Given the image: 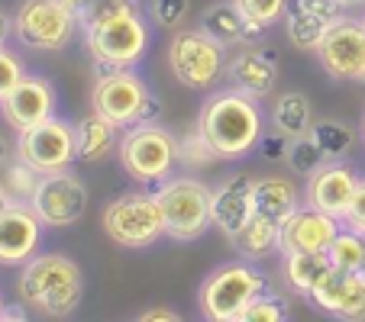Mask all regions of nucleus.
<instances>
[{"mask_svg":"<svg viewBox=\"0 0 365 322\" xmlns=\"http://www.w3.org/2000/svg\"><path fill=\"white\" fill-rule=\"evenodd\" d=\"M16 294L23 306L33 313L48 316V319H65L81 306L84 274L68 254H33L26 264H20Z\"/></svg>","mask_w":365,"mask_h":322,"instance_id":"obj_1","label":"nucleus"},{"mask_svg":"<svg viewBox=\"0 0 365 322\" xmlns=\"http://www.w3.org/2000/svg\"><path fill=\"white\" fill-rule=\"evenodd\" d=\"M197 129L207 136V142L214 145V151L223 161L249 155L252 149H259L262 139V110L259 100L242 90H217L207 97V103L197 113Z\"/></svg>","mask_w":365,"mask_h":322,"instance_id":"obj_2","label":"nucleus"},{"mask_svg":"<svg viewBox=\"0 0 365 322\" xmlns=\"http://www.w3.org/2000/svg\"><path fill=\"white\" fill-rule=\"evenodd\" d=\"M84 48L94 58V75L117 68H136L149 52V23L143 10H120L113 16L84 23Z\"/></svg>","mask_w":365,"mask_h":322,"instance_id":"obj_3","label":"nucleus"},{"mask_svg":"<svg viewBox=\"0 0 365 322\" xmlns=\"http://www.w3.org/2000/svg\"><path fill=\"white\" fill-rule=\"evenodd\" d=\"M265 290V277L252 261H227L204 277L197 290L200 313L210 322H240V313Z\"/></svg>","mask_w":365,"mask_h":322,"instance_id":"obj_4","label":"nucleus"},{"mask_svg":"<svg viewBox=\"0 0 365 322\" xmlns=\"http://www.w3.org/2000/svg\"><path fill=\"white\" fill-rule=\"evenodd\" d=\"M101 226L120 248H152L165 235V213L155 190H130L113 197L101 213Z\"/></svg>","mask_w":365,"mask_h":322,"instance_id":"obj_5","label":"nucleus"},{"mask_svg":"<svg viewBox=\"0 0 365 322\" xmlns=\"http://www.w3.org/2000/svg\"><path fill=\"white\" fill-rule=\"evenodd\" d=\"M210 190L200 178L191 174H172L155 184V197L165 213V235L175 242H197L214 226L210 216Z\"/></svg>","mask_w":365,"mask_h":322,"instance_id":"obj_6","label":"nucleus"},{"mask_svg":"<svg viewBox=\"0 0 365 322\" xmlns=\"http://www.w3.org/2000/svg\"><path fill=\"white\" fill-rule=\"evenodd\" d=\"M168 68L187 90H210L227 75V45L207 29H175L168 42Z\"/></svg>","mask_w":365,"mask_h":322,"instance_id":"obj_7","label":"nucleus"},{"mask_svg":"<svg viewBox=\"0 0 365 322\" xmlns=\"http://www.w3.org/2000/svg\"><path fill=\"white\" fill-rule=\"evenodd\" d=\"M120 161L139 184H162L178 165V139L159 123H136L120 136Z\"/></svg>","mask_w":365,"mask_h":322,"instance_id":"obj_8","label":"nucleus"},{"mask_svg":"<svg viewBox=\"0 0 365 322\" xmlns=\"http://www.w3.org/2000/svg\"><path fill=\"white\" fill-rule=\"evenodd\" d=\"M78 29V16L58 0H23L14 16L16 39L36 52H62L75 42Z\"/></svg>","mask_w":365,"mask_h":322,"instance_id":"obj_9","label":"nucleus"},{"mask_svg":"<svg viewBox=\"0 0 365 322\" xmlns=\"http://www.w3.org/2000/svg\"><path fill=\"white\" fill-rule=\"evenodd\" d=\"M152 90L133 68H117L94 75V90H91V107L101 113L103 119H110L117 129H130V126L143 123L145 103H149Z\"/></svg>","mask_w":365,"mask_h":322,"instance_id":"obj_10","label":"nucleus"},{"mask_svg":"<svg viewBox=\"0 0 365 322\" xmlns=\"http://www.w3.org/2000/svg\"><path fill=\"white\" fill-rule=\"evenodd\" d=\"M16 155L36 171H65L78 161V129L75 123L48 117L16 136Z\"/></svg>","mask_w":365,"mask_h":322,"instance_id":"obj_11","label":"nucleus"},{"mask_svg":"<svg viewBox=\"0 0 365 322\" xmlns=\"http://www.w3.org/2000/svg\"><path fill=\"white\" fill-rule=\"evenodd\" d=\"M29 206L36 210L42 226H48V229L75 226L84 216V210H88V187L68 168L65 171H48L36 184Z\"/></svg>","mask_w":365,"mask_h":322,"instance_id":"obj_12","label":"nucleus"},{"mask_svg":"<svg viewBox=\"0 0 365 322\" xmlns=\"http://www.w3.org/2000/svg\"><path fill=\"white\" fill-rule=\"evenodd\" d=\"M320 68L343 84H365V20L343 16L317 45Z\"/></svg>","mask_w":365,"mask_h":322,"instance_id":"obj_13","label":"nucleus"},{"mask_svg":"<svg viewBox=\"0 0 365 322\" xmlns=\"http://www.w3.org/2000/svg\"><path fill=\"white\" fill-rule=\"evenodd\" d=\"M307 300L327 316L336 319H365V277L359 271H346V267H330Z\"/></svg>","mask_w":365,"mask_h":322,"instance_id":"obj_14","label":"nucleus"},{"mask_svg":"<svg viewBox=\"0 0 365 322\" xmlns=\"http://www.w3.org/2000/svg\"><path fill=\"white\" fill-rule=\"evenodd\" d=\"M210 216H214V226L227 239H233L255 216V178L252 174L236 171L230 178H223L210 190Z\"/></svg>","mask_w":365,"mask_h":322,"instance_id":"obj_15","label":"nucleus"},{"mask_svg":"<svg viewBox=\"0 0 365 322\" xmlns=\"http://www.w3.org/2000/svg\"><path fill=\"white\" fill-rule=\"evenodd\" d=\"M356 171L346 168L343 161H324L314 174H307V187H304V203L307 206H317V210L330 213L336 216L339 222L346 220L349 213V203L356 197V187H359Z\"/></svg>","mask_w":365,"mask_h":322,"instance_id":"obj_16","label":"nucleus"},{"mask_svg":"<svg viewBox=\"0 0 365 322\" xmlns=\"http://www.w3.org/2000/svg\"><path fill=\"white\" fill-rule=\"evenodd\" d=\"M42 242V220L29 203L16 200L0 213V264L20 267L36 254Z\"/></svg>","mask_w":365,"mask_h":322,"instance_id":"obj_17","label":"nucleus"},{"mask_svg":"<svg viewBox=\"0 0 365 322\" xmlns=\"http://www.w3.org/2000/svg\"><path fill=\"white\" fill-rule=\"evenodd\" d=\"M0 113L14 126L16 132L29 129V126L42 123V119L56 117V87L48 77L39 75H23V81L4 97Z\"/></svg>","mask_w":365,"mask_h":322,"instance_id":"obj_18","label":"nucleus"},{"mask_svg":"<svg viewBox=\"0 0 365 322\" xmlns=\"http://www.w3.org/2000/svg\"><path fill=\"white\" fill-rule=\"evenodd\" d=\"M343 222L317 206H297L282 222V252H327Z\"/></svg>","mask_w":365,"mask_h":322,"instance_id":"obj_19","label":"nucleus"},{"mask_svg":"<svg viewBox=\"0 0 365 322\" xmlns=\"http://www.w3.org/2000/svg\"><path fill=\"white\" fill-rule=\"evenodd\" d=\"M227 77L230 87L242 90L255 100H265L278 84V62L265 48H242L240 55L227 58Z\"/></svg>","mask_w":365,"mask_h":322,"instance_id":"obj_20","label":"nucleus"},{"mask_svg":"<svg viewBox=\"0 0 365 322\" xmlns=\"http://www.w3.org/2000/svg\"><path fill=\"white\" fill-rule=\"evenodd\" d=\"M200 29H207V33L214 36V39H220L223 45H227V42L255 45V42L265 36V26L246 20V14L240 10L236 0H220L214 7H207L204 14H200Z\"/></svg>","mask_w":365,"mask_h":322,"instance_id":"obj_21","label":"nucleus"},{"mask_svg":"<svg viewBox=\"0 0 365 322\" xmlns=\"http://www.w3.org/2000/svg\"><path fill=\"white\" fill-rule=\"evenodd\" d=\"M233 248L240 252V258L246 261H262L269 254L282 252V222L269 220L262 213H255L252 220L233 235Z\"/></svg>","mask_w":365,"mask_h":322,"instance_id":"obj_22","label":"nucleus"},{"mask_svg":"<svg viewBox=\"0 0 365 322\" xmlns=\"http://www.w3.org/2000/svg\"><path fill=\"white\" fill-rule=\"evenodd\" d=\"M269 123H272V129L282 132V136H288V139L307 136L310 126H314V107H310L307 94H301V90H288V94H282L275 103H272Z\"/></svg>","mask_w":365,"mask_h":322,"instance_id":"obj_23","label":"nucleus"},{"mask_svg":"<svg viewBox=\"0 0 365 322\" xmlns=\"http://www.w3.org/2000/svg\"><path fill=\"white\" fill-rule=\"evenodd\" d=\"M330 267L333 264L327 252H282V277L301 296H307Z\"/></svg>","mask_w":365,"mask_h":322,"instance_id":"obj_24","label":"nucleus"},{"mask_svg":"<svg viewBox=\"0 0 365 322\" xmlns=\"http://www.w3.org/2000/svg\"><path fill=\"white\" fill-rule=\"evenodd\" d=\"M75 129H78V161H84V165L103 161L117 149V126L110 119H103L101 113L78 119Z\"/></svg>","mask_w":365,"mask_h":322,"instance_id":"obj_25","label":"nucleus"},{"mask_svg":"<svg viewBox=\"0 0 365 322\" xmlns=\"http://www.w3.org/2000/svg\"><path fill=\"white\" fill-rule=\"evenodd\" d=\"M297 206H301V190H297L291 181L275 178V174L255 181V213L284 222Z\"/></svg>","mask_w":365,"mask_h":322,"instance_id":"obj_26","label":"nucleus"},{"mask_svg":"<svg viewBox=\"0 0 365 322\" xmlns=\"http://www.w3.org/2000/svg\"><path fill=\"white\" fill-rule=\"evenodd\" d=\"M307 136L320 145L327 161H343V158H349L352 149H356L359 132L352 129L346 119H314Z\"/></svg>","mask_w":365,"mask_h":322,"instance_id":"obj_27","label":"nucleus"},{"mask_svg":"<svg viewBox=\"0 0 365 322\" xmlns=\"http://www.w3.org/2000/svg\"><path fill=\"white\" fill-rule=\"evenodd\" d=\"M333 23L320 20V16L307 14V10H297L288 4V14H284V33H288V42L301 52H317L320 39L327 36Z\"/></svg>","mask_w":365,"mask_h":322,"instance_id":"obj_28","label":"nucleus"},{"mask_svg":"<svg viewBox=\"0 0 365 322\" xmlns=\"http://www.w3.org/2000/svg\"><path fill=\"white\" fill-rule=\"evenodd\" d=\"M217 161H223V158L217 155L214 145L207 142V136L197 129V126H191V129H187L185 136L178 139V165L181 168H187V171H197V168L217 165Z\"/></svg>","mask_w":365,"mask_h":322,"instance_id":"obj_29","label":"nucleus"},{"mask_svg":"<svg viewBox=\"0 0 365 322\" xmlns=\"http://www.w3.org/2000/svg\"><path fill=\"white\" fill-rule=\"evenodd\" d=\"M327 254H330V264L333 267L359 271V267H362V261H365V235L356 232V229H349V226H343L336 232V239L330 242Z\"/></svg>","mask_w":365,"mask_h":322,"instance_id":"obj_30","label":"nucleus"},{"mask_svg":"<svg viewBox=\"0 0 365 322\" xmlns=\"http://www.w3.org/2000/svg\"><path fill=\"white\" fill-rule=\"evenodd\" d=\"M42 171H36L29 161H23L20 155L14 158V161H7V168H4V184H7V190L14 193V200H20V203H29V197H33L36 184H39Z\"/></svg>","mask_w":365,"mask_h":322,"instance_id":"obj_31","label":"nucleus"},{"mask_svg":"<svg viewBox=\"0 0 365 322\" xmlns=\"http://www.w3.org/2000/svg\"><path fill=\"white\" fill-rule=\"evenodd\" d=\"M284 161H288V168L294 174H304V178H307V174H314L320 165H324L327 155L320 151V145L310 136H301V139H291L288 158H284Z\"/></svg>","mask_w":365,"mask_h":322,"instance_id":"obj_32","label":"nucleus"},{"mask_svg":"<svg viewBox=\"0 0 365 322\" xmlns=\"http://www.w3.org/2000/svg\"><path fill=\"white\" fill-rule=\"evenodd\" d=\"M288 319V306L278 294H259L246 309L240 313V322H282Z\"/></svg>","mask_w":365,"mask_h":322,"instance_id":"obj_33","label":"nucleus"},{"mask_svg":"<svg viewBox=\"0 0 365 322\" xmlns=\"http://www.w3.org/2000/svg\"><path fill=\"white\" fill-rule=\"evenodd\" d=\"M187 14H191V0H152L149 4V16L155 26L168 29V33H175V29L185 26Z\"/></svg>","mask_w":365,"mask_h":322,"instance_id":"obj_34","label":"nucleus"},{"mask_svg":"<svg viewBox=\"0 0 365 322\" xmlns=\"http://www.w3.org/2000/svg\"><path fill=\"white\" fill-rule=\"evenodd\" d=\"M236 4H240V10L246 14V20H252V23L269 29L288 14L291 0H236Z\"/></svg>","mask_w":365,"mask_h":322,"instance_id":"obj_35","label":"nucleus"},{"mask_svg":"<svg viewBox=\"0 0 365 322\" xmlns=\"http://www.w3.org/2000/svg\"><path fill=\"white\" fill-rule=\"evenodd\" d=\"M23 75H26V68H23L20 55H16V52H10V48L4 45V48H0V103H4V97H7L10 90L23 81Z\"/></svg>","mask_w":365,"mask_h":322,"instance_id":"obj_36","label":"nucleus"},{"mask_svg":"<svg viewBox=\"0 0 365 322\" xmlns=\"http://www.w3.org/2000/svg\"><path fill=\"white\" fill-rule=\"evenodd\" d=\"M291 7L307 10V14L320 16V20H327V23H339L349 14V7H346L343 0H291Z\"/></svg>","mask_w":365,"mask_h":322,"instance_id":"obj_37","label":"nucleus"},{"mask_svg":"<svg viewBox=\"0 0 365 322\" xmlns=\"http://www.w3.org/2000/svg\"><path fill=\"white\" fill-rule=\"evenodd\" d=\"M288 145L291 139L282 136V132H262V139H259V155L269 158V161H284L288 158Z\"/></svg>","mask_w":365,"mask_h":322,"instance_id":"obj_38","label":"nucleus"},{"mask_svg":"<svg viewBox=\"0 0 365 322\" xmlns=\"http://www.w3.org/2000/svg\"><path fill=\"white\" fill-rule=\"evenodd\" d=\"M343 226H349V229H356V232L365 235V178L359 181L356 197H352V203H349V213H346Z\"/></svg>","mask_w":365,"mask_h":322,"instance_id":"obj_39","label":"nucleus"},{"mask_svg":"<svg viewBox=\"0 0 365 322\" xmlns=\"http://www.w3.org/2000/svg\"><path fill=\"white\" fill-rule=\"evenodd\" d=\"M139 319L143 322H175V319H181V313L178 309H168V306H155V309L139 313Z\"/></svg>","mask_w":365,"mask_h":322,"instance_id":"obj_40","label":"nucleus"},{"mask_svg":"<svg viewBox=\"0 0 365 322\" xmlns=\"http://www.w3.org/2000/svg\"><path fill=\"white\" fill-rule=\"evenodd\" d=\"M10 29H14V23H10V16L0 10V48L7 45V36H10Z\"/></svg>","mask_w":365,"mask_h":322,"instance_id":"obj_41","label":"nucleus"},{"mask_svg":"<svg viewBox=\"0 0 365 322\" xmlns=\"http://www.w3.org/2000/svg\"><path fill=\"white\" fill-rule=\"evenodd\" d=\"M0 319H26V306H4Z\"/></svg>","mask_w":365,"mask_h":322,"instance_id":"obj_42","label":"nucleus"},{"mask_svg":"<svg viewBox=\"0 0 365 322\" xmlns=\"http://www.w3.org/2000/svg\"><path fill=\"white\" fill-rule=\"evenodd\" d=\"M58 4H62V7H68L75 16H81V14H84V7H88L91 0H58Z\"/></svg>","mask_w":365,"mask_h":322,"instance_id":"obj_43","label":"nucleus"},{"mask_svg":"<svg viewBox=\"0 0 365 322\" xmlns=\"http://www.w3.org/2000/svg\"><path fill=\"white\" fill-rule=\"evenodd\" d=\"M16 200H14V193L7 190V184H4V181H0V213L7 210V206H14Z\"/></svg>","mask_w":365,"mask_h":322,"instance_id":"obj_44","label":"nucleus"},{"mask_svg":"<svg viewBox=\"0 0 365 322\" xmlns=\"http://www.w3.org/2000/svg\"><path fill=\"white\" fill-rule=\"evenodd\" d=\"M7 161H10V142L4 136H0V171L7 168Z\"/></svg>","mask_w":365,"mask_h":322,"instance_id":"obj_45","label":"nucleus"},{"mask_svg":"<svg viewBox=\"0 0 365 322\" xmlns=\"http://www.w3.org/2000/svg\"><path fill=\"white\" fill-rule=\"evenodd\" d=\"M349 10H365V0H343Z\"/></svg>","mask_w":365,"mask_h":322,"instance_id":"obj_46","label":"nucleus"},{"mask_svg":"<svg viewBox=\"0 0 365 322\" xmlns=\"http://www.w3.org/2000/svg\"><path fill=\"white\" fill-rule=\"evenodd\" d=\"M359 136H362V145H365V117H362V129H359Z\"/></svg>","mask_w":365,"mask_h":322,"instance_id":"obj_47","label":"nucleus"},{"mask_svg":"<svg viewBox=\"0 0 365 322\" xmlns=\"http://www.w3.org/2000/svg\"><path fill=\"white\" fill-rule=\"evenodd\" d=\"M359 274H362V277H365V261H362V267H359Z\"/></svg>","mask_w":365,"mask_h":322,"instance_id":"obj_48","label":"nucleus"},{"mask_svg":"<svg viewBox=\"0 0 365 322\" xmlns=\"http://www.w3.org/2000/svg\"><path fill=\"white\" fill-rule=\"evenodd\" d=\"M0 313H4V296H0Z\"/></svg>","mask_w":365,"mask_h":322,"instance_id":"obj_49","label":"nucleus"},{"mask_svg":"<svg viewBox=\"0 0 365 322\" xmlns=\"http://www.w3.org/2000/svg\"><path fill=\"white\" fill-rule=\"evenodd\" d=\"M362 20H365V10H362Z\"/></svg>","mask_w":365,"mask_h":322,"instance_id":"obj_50","label":"nucleus"}]
</instances>
